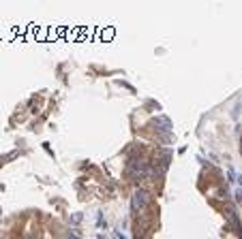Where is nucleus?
Here are the masks:
<instances>
[{
	"label": "nucleus",
	"mask_w": 242,
	"mask_h": 239,
	"mask_svg": "<svg viewBox=\"0 0 242 239\" xmlns=\"http://www.w3.org/2000/svg\"><path fill=\"white\" fill-rule=\"evenodd\" d=\"M152 122H154V128H156V130H161V133H171V122H169V118L161 115V118H154Z\"/></svg>",
	"instance_id": "obj_3"
},
{
	"label": "nucleus",
	"mask_w": 242,
	"mask_h": 239,
	"mask_svg": "<svg viewBox=\"0 0 242 239\" xmlns=\"http://www.w3.org/2000/svg\"><path fill=\"white\" fill-rule=\"evenodd\" d=\"M79 220H82V214H73V216H71V222H73V224H77Z\"/></svg>",
	"instance_id": "obj_5"
},
{
	"label": "nucleus",
	"mask_w": 242,
	"mask_h": 239,
	"mask_svg": "<svg viewBox=\"0 0 242 239\" xmlns=\"http://www.w3.org/2000/svg\"><path fill=\"white\" fill-rule=\"evenodd\" d=\"M116 235H118V237H120V239H127V237H124V235H122V233H120V231H118Z\"/></svg>",
	"instance_id": "obj_8"
},
{
	"label": "nucleus",
	"mask_w": 242,
	"mask_h": 239,
	"mask_svg": "<svg viewBox=\"0 0 242 239\" xmlns=\"http://www.w3.org/2000/svg\"><path fill=\"white\" fill-rule=\"evenodd\" d=\"M127 171H129V177L131 179H142L146 175H150V164L146 162L144 158H135V160L129 162Z\"/></svg>",
	"instance_id": "obj_1"
},
{
	"label": "nucleus",
	"mask_w": 242,
	"mask_h": 239,
	"mask_svg": "<svg viewBox=\"0 0 242 239\" xmlns=\"http://www.w3.org/2000/svg\"><path fill=\"white\" fill-rule=\"evenodd\" d=\"M97 226L99 229H105V220H103V214H101V211L97 214Z\"/></svg>",
	"instance_id": "obj_4"
},
{
	"label": "nucleus",
	"mask_w": 242,
	"mask_h": 239,
	"mask_svg": "<svg viewBox=\"0 0 242 239\" xmlns=\"http://www.w3.org/2000/svg\"><path fill=\"white\" fill-rule=\"evenodd\" d=\"M148 192L144 190V188H137V190L133 192V196H131V209L133 211H137V209H142V207H146L148 205Z\"/></svg>",
	"instance_id": "obj_2"
},
{
	"label": "nucleus",
	"mask_w": 242,
	"mask_h": 239,
	"mask_svg": "<svg viewBox=\"0 0 242 239\" xmlns=\"http://www.w3.org/2000/svg\"><path fill=\"white\" fill-rule=\"evenodd\" d=\"M69 239H79V233H77V231H73V233H69Z\"/></svg>",
	"instance_id": "obj_6"
},
{
	"label": "nucleus",
	"mask_w": 242,
	"mask_h": 239,
	"mask_svg": "<svg viewBox=\"0 0 242 239\" xmlns=\"http://www.w3.org/2000/svg\"><path fill=\"white\" fill-rule=\"evenodd\" d=\"M236 201H242V190H236Z\"/></svg>",
	"instance_id": "obj_7"
}]
</instances>
